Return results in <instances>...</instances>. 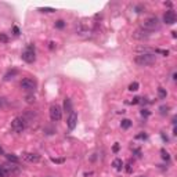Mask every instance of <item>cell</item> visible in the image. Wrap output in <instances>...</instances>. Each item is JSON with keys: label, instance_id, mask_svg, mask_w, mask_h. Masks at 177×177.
Returning a JSON list of instances; mask_svg holds the SVG:
<instances>
[{"label": "cell", "instance_id": "obj_1", "mask_svg": "<svg viewBox=\"0 0 177 177\" xmlns=\"http://www.w3.org/2000/svg\"><path fill=\"white\" fill-rule=\"evenodd\" d=\"M134 61H136V64L140 65V67H150V65L155 64L156 55H154L152 53H143V54L137 55Z\"/></svg>", "mask_w": 177, "mask_h": 177}, {"label": "cell", "instance_id": "obj_2", "mask_svg": "<svg viewBox=\"0 0 177 177\" xmlns=\"http://www.w3.org/2000/svg\"><path fill=\"white\" fill-rule=\"evenodd\" d=\"M161 28V24H159V19L156 17H150L143 21L141 24V29H145L148 32H154V31H158Z\"/></svg>", "mask_w": 177, "mask_h": 177}, {"label": "cell", "instance_id": "obj_3", "mask_svg": "<svg viewBox=\"0 0 177 177\" xmlns=\"http://www.w3.org/2000/svg\"><path fill=\"white\" fill-rule=\"evenodd\" d=\"M25 127H27V120L22 116H17L11 122V130L14 133H22L25 130Z\"/></svg>", "mask_w": 177, "mask_h": 177}, {"label": "cell", "instance_id": "obj_4", "mask_svg": "<svg viewBox=\"0 0 177 177\" xmlns=\"http://www.w3.org/2000/svg\"><path fill=\"white\" fill-rule=\"evenodd\" d=\"M22 59L25 61V62L28 64H32V62H35V59H36V54H35V46L33 44H29L24 50L22 53Z\"/></svg>", "mask_w": 177, "mask_h": 177}, {"label": "cell", "instance_id": "obj_5", "mask_svg": "<svg viewBox=\"0 0 177 177\" xmlns=\"http://www.w3.org/2000/svg\"><path fill=\"white\" fill-rule=\"evenodd\" d=\"M50 118L53 122H58V120H61V118H62V109H61V107L57 104L51 105L50 107Z\"/></svg>", "mask_w": 177, "mask_h": 177}, {"label": "cell", "instance_id": "obj_6", "mask_svg": "<svg viewBox=\"0 0 177 177\" xmlns=\"http://www.w3.org/2000/svg\"><path fill=\"white\" fill-rule=\"evenodd\" d=\"M21 87L27 91H33L36 89V82L33 79H31V77H27V79H24L21 82Z\"/></svg>", "mask_w": 177, "mask_h": 177}, {"label": "cell", "instance_id": "obj_7", "mask_svg": "<svg viewBox=\"0 0 177 177\" xmlns=\"http://www.w3.org/2000/svg\"><path fill=\"white\" fill-rule=\"evenodd\" d=\"M3 169L6 170L7 173V177L9 176H15V174H18L19 173V168L18 166H15V165H1Z\"/></svg>", "mask_w": 177, "mask_h": 177}, {"label": "cell", "instance_id": "obj_8", "mask_svg": "<svg viewBox=\"0 0 177 177\" xmlns=\"http://www.w3.org/2000/svg\"><path fill=\"white\" fill-rule=\"evenodd\" d=\"M163 21L168 25H173V24L176 22V13L173 11V10H169V11H166L163 15Z\"/></svg>", "mask_w": 177, "mask_h": 177}, {"label": "cell", "instance_id": "obj_9", "mask_svg": "<svg viewBox=\"0 0 177 177\" xmlns=\"http://www.w3.org/2000/svg\"><path fill=\"white\" fill-rule=\"evenodd\" d=\"M67 122H68V127H69V129L73 130V129L76 127V125H77V114H76V112H73V111H72V112L69 114V118H68Z\"/></svg>", "mask_w": 177, "mask_h": 177}, {"label": "cell", "instance_id": "obj_10", "mask_svg": "<svg viewBox=\"0 0 177 177\" xmlns=\"http://www.w3.org/2000/svg\"><path fill=\"white\" fill-rule=\"evenodd\" d=\"M22 158L28 162H39L40 161V156L36 154H31V152H24L22 154Z\"/></svg>", "mask_w": 177, "mask_h": 177}, {"label": "cell", "instance_id": "obj_11", "mask_svg": "<svg viewBox=\"0 0 177 177\" xmlns=\"http://www.w3.org/2000/svg\"><path fill=\"white\" fill-rule=\"evenodd\" d=\"M64 111L68 112V114L72 112V102H71L69 98H65V101H64Z\"/></svg>", "mask_w": 177, "mask_h": 177}, {"label": "cell", "instance_id": "obj_12", "mask_svg": "<svg viewBox=\"0 0 177 177\" xmlns=\"http://www.w3.org/2000/svg\"><path fill=\"white\" fill-rule=\"evenodd\" d=\"M123 165H125V163H123V161H122V159H119V158H116L114 162H112V166H114L116 170H122Z\"/></svg>", "mask_w": 177, "mask_h": 177}, {"label": "cell", "instance_id": "obj_13", "mask_svg": "<svg viewBox=\"0 0 177 177\" xmlns=\"http://www.w3.org/2000/svg\"><path fill=\"white\" fill-rule=\"evenodd\" d=\"M17 73H18V71H17V69L9 71V72H7V73L4 75V80H10V79H13V77L15 76V75H17Z\"/></svg>", "mask_w": 177, "mask_h": 177}, {"label": "cell", "instance_id": "obj_14", "mask_svg": "<svg viewBox=\"0 0 177 177\" xmlns=\"http://www.w3.org/2000/svg\"><path fill=\"white\" fill-rule=\"evenodd\" d=\"M7 159H9V162H11V163H18V156H15V155L13 154H9L7 155Z\"/></svg>", "mask_w": 177, "mask_h": 177}, {"label": "cell", "instance_id": "obj_15", "mask_svg": "<svg viewBox=\"0 0 177 177\" xmlns=\"http://www.w3.org/2000/svg\"><path fill=\"white\" fill-rule=\"evenodd\" d=\"M166 90H165L163 87H158V95H159V98H166Z\"/></svg>", "mask_w": 177, "mask_h": 177}, {"label": "cell", "instance_id": "obj_16", "mask_svg": "<svg viewBox=\"0 0 177 177\" xmlns=\"http://www.w3.org/2000/svg\"><path fill=\"white\" fill-rule=\"evenodd\" d=\"M120 126H122V129H129V127L132 126V122H130L129 119H123L122 123H120Z\"/></svg>", "mask_w": 177, "mask_h": 177}, {"label": "cell", "instance_id": "obj_17", "mask_svg": "<svg viewBox=\"0 0 177 177\" xmlns=\"http://www.w3.org/2000/svg\"><path fill=\"white\" fill-rule=\"evenodd\" d=\"M161 154H162V158H163L165 161H170V155H169V152L165 150V148L161 150Z\"/></svg>", "mask_w": 177, "mask_h": 177}, {"label": "cell", "instance_id": "obj_18", "mask_svg": "<svg viewBox=\"0 0 177 177\" xmlns=\"http://www.w3.org/2000/svg\"><path fill=\"white\" fill-rule=\"evenodd\" d=\"M39 11H42V13H54L55 10L53 7H40Z\"/></svg>", "mask_w": 177, "mask_h": 177}, {"label": "cell", "instance_id": "obj_19", "mask_svg": "<svg viewBox=\"0 0 177 177\" xmlns=\"http://www.w3.org/2000/svg\"><path fill=\"white\" fill-rule=\"evenodd\" d=\"M129 90H130V91H136V90H138V83H137V82L130 83V85H129Z\"/></svg>", "mask_w": 177, "mask_h": 177}, {"label": "cell", "instance_id": "obj_20", "mask_svg": "<svg viewBox=\"0 0 177 177\" xmlns=\"http://www.w3.org/2000/svg\"><path fill=\"white\" fill-rule=\"evenodd\" d=\"M65 27V22H64L62 19H58L57 22H55V28H58V29H62Z\"/></svg>", "mask_w": 177, "mask_h": 177}, {"label": "cell", "instance_id": "obj_21", "mask_svg": "<svg viewBox=\"0 0 177 177\" xmlns=\"http://www.w3.org/2000/svg\"><path fill=\"white\" fill-rule=\"evenodd\" d=\"M0 42H1V43H7V42H9V36L4 35V33H0Z\"/></svg>", "mask_w": 177, "mask_h": 177}, {"label": "cell", "instance_id": "obj_22", "mask_svg": "<svg viewBox=\"0 0 177 177\" xmlns=\"http://www.w3.org/2000/svg\"><path fill=\"white\" fill-rule=\"evenodd\" d=\"M159 111H161V114L165 115V114H168V111H169V107H166V105H162L161 108H159Z\"/></svg>", "mask_w": 177, "mask_h": 177}, {"label": "cell", "instance_id": "obj_23", "mask_svg": "<svg viewBox=\"0 0 177 177\" xmlns=\"http://www.w3.org/2000/svg\"><path fill=\"white\" fill-rule=\"evenodd\" d=\"M64 161L65 159L62 158H51V162H54V163H64Z\"/></svg>", "mask_w": 177, "mask_h": 177}, {"label": "cell", "instance_id": "obj_24", "mask_svg": "<svg viewBox=\"0 0 177 177\" xmlns=\"http://www.w3.org/2000/svg\"><path fill=\"white\" fill-rule=\"evenodd\" d=\"M155 53H159V54H163L165 57H166V55H169V51H168V50H161V49H156V50H155Z\"/></svg>", "mask_w": 177, "mask_h": 177}, {"label": "cell", "instance_id": "obj_25", "mask_svg": "<svg viewBox=\"0 0 177 177\" xmlns=\"http://www.w3.org/2000/svg\"><path fill=\"white\" fill-rule=\"evenodd\" d=\"M0 177H7V173H6V170L3 169L1 165H0Z\"/></svg>", "mask_w": 177, "mask_h": 177}, {"label": "cell", "instance_id": "obj_26", "mask_svg": "<svg viewBox=\"0 0 177 177\" xmlns=\"http://www.w3.org/2000/svg\"><path fill=\"white\" fill-rule=\"evenodd\" d=\"M150 114L151 112L148 111V109H141V115H143V116H145L147 118V116H150Z\"/></svg>", "mask_w": 177, "mask_h": 177}, {"label": "cell", "instance_id": "obj_27", "mask_svg": "<svg viewBox=\"0 0 177 177\" xmlns=\"http://www.w3.org/2000/svg\"><path fill=\"white\" fill-rule=\"evenodd\" d=\"M126 172H127V173H132V172H133V168H132V162H129V163L126 165Z\"/></svg>", "mask_w": 177, "mask_h": 177}, {"label": "cell", "instance_id": "obj_28", "mask_svg": "<svg viewBox=\"0 0 177 177\" xmlns=\"http://www.w3.org/2000/svg\"><path fill=\"white\" fill-rule=\"evenodd\" d=\"M136 138H144V140H145V138H147V134H145V133H141V134H137Z\"/></svg>", "mask_w": 177, "mask_h": 177}, {"label": "cell", "instance_id": "obj_29", "mask_svg": "<svg viewBox=\"0 0 177 177\" xmlns=\"http://www.w3.org/2000/svg\"><path fill=\"white\" fill-rule=\"evenodd\" d=\"M140 97H134V98H133V101H132V104H138V102H140Z\"/></svg>", "mask_w": 177, "mask_h": 177}, {"label": "cell", "instance_id": "obj_30", "mask_svg": "<svg viewBox=\"0 0 177 177\" xmlns=\"http://www.w3.org/2000/svg\"><path fill=\"white\" fill-rule=\"evenodd\" d=\"M6 105V98H0V108H3Z\"/></svg>", "mask_w": 177, "mask_h": 177}, {"label": "cell", "instance_id": "obj_31", "mask_svg": "<svg viewBox=\"0 0 177 177\" xmlns=\"http://www.w3.org/2000/svg\"><path fill=\"white\" fill-rule=\"evenodd\" d=\"M13 31H14V35H19V29L17 27H14L13 28Z\"/></svg>", "mask_w": 177, "mask_h": 177}, {"label": "cell", "instance_id": "obj_32", "mask_svg": "<svg viewBox=\"0 0 177 177\" xmlns=\"http://www.w3.org/2000/svg\"><path fill=\"white\" fill-rule=\"evenodd\" d=\"M112 150H114V152H118V151H119V144H118V143L114 145V148H112Z\"/></svg>", "mask_w": 177, "mask_h": 177}, {"label": "cell", "instance_id": "obj_33", "mask_svg": "<svg viewBox=\"0 0 177 177\" xmlns=\"http://www.w3.org/2000/svg\"><path fill=\"white\" fill-rule=\"evenodd\" d=\"M162 138H163V141H166V143H168V141H169V138H168V137H166V136H165L163 133H162Z\"/></svg>", "mask_w": 177, "mask_h": 177}, {"label": "cell", "instance_id": "obj_34", "mask_svg": "<svg viewBox=\"0 0 177 177\" xmlns=\"http://www.w3.org/2000/svg\"><path fill=\"white\" fill-rule=\"evenodd\" d=\"M0 155H4V150H3V147L0 145Z\"/></svg>", "mask_w": 177, "mask_h": 177}, {"label": "cell", "instance_id": "obj_35", "mask_svg": "<svg viewBox=\"0 0 177 177\" xmlns=\"http://www.w3.org/2000/svg\"><path fill=\"white\" fill-rule=\"evenodd\" d=\"M53 49H54V43L51 42V43H50V50H53Z\"/></svg>", "mask_w": 177, "mask_h": 177}, {"label": "cell", "instance_id": "obj_36", "mask_svg": "<svg viewBox=\"0 0 177 177\" xmlns=\"http://www.w3.org/2000/svg\"><path fill=\"white\" fill-rule=\"evenodd\" d=\"M140 177H144V176H140Z\"/></svg>", "mask_w": 177, "mask_h": 177}]
</instances>
